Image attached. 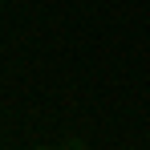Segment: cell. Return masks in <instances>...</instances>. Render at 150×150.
<instances>
[{"label": "cell", "instance_id": "cell-2", "mask_svg": "<svg viewBox=\"0 0 150 150\" xmlns=\"http://www.w3.org/2000/svg\"><path fill=\"white\" fill-rule=\"evenodd\" d=\"M41 150H45V146H41Z\"/></svg>", "mask_w": 150, "mask_h": 150}, {"label": "cell", "instance_id": "cell-1", "mask_svg": "<svg viewBox=\"0 0 150 150\" xmlns=\"http://www.w3.org/2000/svg\"><path fill=\"white\" fill-rule=\"evenodd\" d=\"M57 150H89V146H85L81 138H69V142H61V146H57Z\"/></svg>", "mask_w": 150, "mask_h": 150}]
</instances>
